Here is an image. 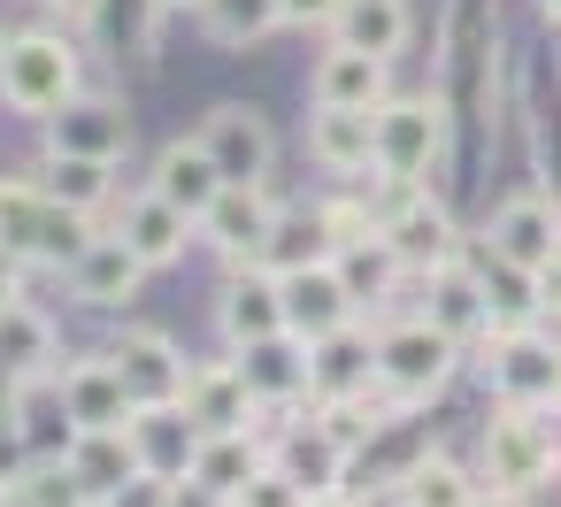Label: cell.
Here are the masks:
<instances>
[{
	"label": "cell",
	"instance_id": "obj_1",
	"mask_svg": "<svg viewBox=\"0 0 561 507\" xmlns=\"http://www.w3.org/2000/svg\"><path fill=\"white\" fill-rule=\"evenodd\" d=\"M438 93L477 139H492V124H500V16H492V0H446Z\"/></svg>",
	"mask_w": 561,
	"mask_h": 507
},
{
	"label": "cell",
	"instance_id": "obj_2",
	"mask_svg": "<svg viewBox=\"0 0 561 507\" xmlns=\"http://www.w3.org/2000/svg\"><path fill=\"white\" fill-rule=\"evenodd\" d=\"M446 147H454V108L438 85L392 93L377 108V185H431Z\"/></svg>",
	"mask_w": 561,
	"mask_h": 507
},
{
	"label": "cell",
	"instance_id": "obj_3",
	"mask_svg": "<svg viewBox=\"0 0 561 507\" xmlns=\"http://www.w3.org/2000/svg\"><path fill=\"white\" fill-rule=\"evenodd\" d=\"M553 469H561V423H553V407L492 400V415L477 430V476L507 484V492H538V484H553Z\"/></svg>",
	"mask_w": 561,
	"mask_h": 507
},
{
	"label": "cell",
	"instance_id": "obj_4",
	"mask_svg": "<svg viewBox=\"0 0 561 507\" xmlns=\"http://www.w3.org/2000/svg\"><path fill=\"white\" fill-rule=\"evenodd\" d=\"M0 239H9L32 269H70L101 231H93L85 208L55 200L39 177H9V185H0Z\"/></svg>",
	"mask_w": 561,
	"mask_h": 507
},
{
	"label": "cell",
	"instance_id": "obj_5",
	"mask_svg": "<svg viewBox=\"0 0 561 507\" xmlns=\"http://www.w3.org/2000/svg\"><path fill=\"white\" fill-rule=\"evenodd\" d=\"M454 369H461V338H454V331H438L423 308H415V315H385V323H377V384H385L400 407L438 400V392L454 384Z\"/></svg>",
	"mask_w": 561,
	"mask_h": 507
},
{
	"label": "cell",
	"instance_id": "obj_6",
	"mask_svg": "<svg viewBox=\"0 0 561 507\" xmlns=\"http://www.w3.org/2000/svg\"><path fill=\"white\" fill-rule=\"evenodd\" d=\"M85 93V55L70 32H16L9 39V70H0V101L24 124H47L55 108H70Z\"/></svg>",
	"mask_w": 561,
	"mask_h": 507
},
{
	"label": "cell",
	"instance_id": "obj_7",
	"mask_svg": "<svg viewBox=\"0 0 561 507\" xmlns=\"http://www.w3.org/2000/svg\"><path fill=\"white\" fill-rule=\"evenodd\" d=\"M377 231L392 239V254L408 262V277H423V269H438V262H461V223H454V208H446L431 185H385Z\"/></svg>",
	"mask_w": 561,
	"mask_h": 507
},
{
	"label": "cell",
	"instance_id": "obj_8",
	"mask_svg": "<svg viewBox=\"0 0 561 507\" xmlns=\"http://www.w3.org/2000/svg\"><path fill=\"white\" fill-rule=\"evenodd\" d=\"M477 361H484L492 400H515V407H553V400H561V338H553L546 323L492 331Z\"/></svg>",
	"mask_w": 561,
	"mask_h": 507
},
{
	"label": "cell",
	"instance_id": "obj_9",
	"mask_svg": "<svg viewBox=\"0 0 561 507\" xmlns=\"http://www.w3.org/2000/svg\"><path fill=\"white\" fill-rule=\"evenodd\" d=\"M484 254H500V262H515V269H553L561 262V200L546 193V185H523V193H507L492 216H484Z\"/></svg>",
	"mask_w": 561,
	"mask_h": 507
},
{
	"label": "cell",
	"instance_id": "obj_10",
	"mask_svg": "<svg viewBox=\"0 0 561 507\" xmlns=\"http://www.w3.org/2000/svg\"><path fill=\"white\" fill-rule=\"evenodd\" d=\"M346 461H354V446L316 415V400H308V415H285V423L270 430V469H285L308 499L346 492Z\"/></svg>",
	"mask_w": 561,
	"mask_h": 507
},
{
	"label": "cell",
	"instance_id": "obj_11",
	"mask_svg": "<svg viewBox=\"0 0 561 507\" xmlns=\"http://www.w3.org/2000/svg\"><path fill=\"white\" fill-rule=\"evenodd\" d=\"M124 147H131V116L116 93H78L70 108L47 116V154H62V162H108L116 170Z\"/></svg>",
	"mask_w": 561,
	"mask_h": 507
},
{
	"label": "cell",
	"instance_id": "obj_12",
	"mask_svg": "<svg viewBox=\"0 0 561 507\" xmlns=\"http://www.w3.org/2000/svg\"><path fill=\"white\" fill-rule=\"evenodd\" d=\"M193 139L216 154V170H224L231 185H270V170H277V131H270V116L247 108V101L208 108V124H201Z\"/></svg>",
	"mask_w": 561,
	"mask_h": 507
},
{
	"label": "cell",
	"instance_id": "obj_13",
	"mask_svg": "<svg viewBox=\"0 0 561 507\" xmlns=\"http://www.w3.org/2000/svg\"><path fill=\"white\" fill-rule=\"evenodd\" d=\"M277 216H285V208L270 200V185H224V193L208 200V216H201V239L239 269V262H262Z\"/></svg>",
	"mask_w": 561,
	"mask_h": 507
},
{
	"label": "cell",
	"instance_id": "obj_14",
	"mask_svg": "<svg viewBox=\"0 0 561 507\" xmlns=\"http://www.w3.org/2000/svg\"><path fill=\"white\" fill-rule=\"evenodd\" d=\"M216 331L224 346H254V338H277L285 331V277L262 269V262H239L216 292Z\"/></svg>",
	"mask_w": 561,
	"mask_h": 507
},
{
	"label": "cell",
	"instance_id": "obj_15",
	"mask_svg": "<svg viewBox=\"0 0 561 507\" xmlns=\"http://www.w3.org/2000/svg\"><path fill=\"white\" fill-rule=\"evenodd\" d=\"M308 93H316V108H362V116H377L392 101V62L331 39L316 55V70H308Z\"/></svg>",
	"mask_w": 561,
	"mask_h": 507
},
{
	"label": "cell",
	"instance_id": "obj_16",
	"mask_svg": "<svg viewBox=\"0 0 561 507\" xmlns=\"http://www.w3.org/2000/svg\"><path fill=\"white\" fill-rule=\"evenodd\" d=\"M377 384V331L354 315L331 338H308V400H354Z\"/></svg>",
	"mask_w": 561,
	"mask_h": 507
},
{
	"label": "cell",
	"instance_id": "obj_17",
	"mask_svg": "<svg viewBox=\"0 0 561 507\" xmlns=\"http://www.w3.org/2000/svg\"><path fill=\"white\" fill-rule=\"evenodd\" d=\"M116 239H124L147 269H170V262H185V246L201 239V223H193L178 200H162V193L147 185V193H131V200L116 208Z\"/></svg>",
	"mask_w": 561,
	"mask_h": 507
},
{
	"label": "cell",
	"instance_id": "obj_18",
	"mask_svg": "<svg viewBox=\"0 0 561 507\" xmlns=\"http://www.w3.org/2000/svg\"><path fill=\"white\" fill-rule=\"evenodd\" d=\"M423 315H431L438 331H454L461 346H484V338H492V300H484V277H477L469 254L423 269Z\"/></svg>",
	"mask_w": 561,
	"mask_h": 507
},
{
	"label": "cell",
	"instance_id": "obj_19",
	"mask_svg": "<svg viewBox=\"0 0 561 507\" xmlns=\"http://www.w3.org/2000/svg\"><path fill=\"white\" fill-rule=\"evenodd\" d=\"M231 361H239L247 392H254L270 415H285V407H300V400H308V338H300V331H277V338L231 346Z\"/></svg>",
	"mask_w": 561,
	"mask_h": 507
},
{
	"label": "cell",
	"instance_id": "obj_20",
	"mask_svg": "<svg viewBox=\"0 0 561 507\" xmlns=\"http://www.w3.org/2000/svg\"><path fill=\"white\" fill-rule=\"evenodd\" d=\"M55 392H62V407H70L85 430H116V423H131V415H139V400H131V384H124L116 354H78V361L55 377Z\"/></svg>",
	"mask_w": 561,
	"mask_h": 507
},
{
	"label": "cell",
	"instance_id": "obj_21",
	"mask_svg": "<svg viewBox=\"0 0 561 507\" xmlns=\"http://www.w3.org/2000/svg\"><path fill=\"white\" fill-rule=\"evenodd\" d=\"M62 277H70V300H78V308H131L139 285H147V262H139L116 231H101Z\"/></svg>",
	"mask_w": 561,
	"mask_h": 507
},
{
	"label": "cell",
	"instance_id": "obj_22",
	"mask_svg": "<svg viewBox=\"0 0 561 507\" xmlns=\"http://www.w3.org/2000/svg\"><path fill=\"white\" fill-rule=\"evenodd\" d=\"M108 354H116V369H124V384H131V400H139V407L185 400V377H193V361L178 354V338H170V331H124Z\"/></svg>",
	"mask_w": 561,
	"mask_h": 507
},
{
	"label": "cell",
	"instance_id": "obj_23",
	"mask_svg": "<svg viewBox=\"0 0 561 507\" xmlns=\"http://www.w3.org/2000/svg\"><path fill=\"white\" fill-rule=\"evenodd\" d=\"M308 154L331 177H377V116L362 108H308Z\"/></svg>",
	"mask_w": 561,
	"mask_h": 507
},
{
	"label": "cell",
	"instance_id": "obj_24",
	"mask_svg": "<svg viewBox=\"0 0 561 507\" xmlns=\"http://www.w3.org/2000/svg\"><path fill=\"white\" fill-rule=\"evenodd\" d=\"M354 315H362V308H354L346 277L331 269V254L285 277V331H300V338H331V331L354 323Z\"/></svg>",
	"mask_w": 561,
	"mask_h": 507
},
{
	"label": "cell",
	"instance_id": "obj_25",
	"mask_svg": "<svg viewBox=\"0 0 561 507\" xmlns=\"http://www.w3.org/2000/svg\"><path fill=\"white\" fill-rule=\"evenodd\" d=\"M185 415H193L201 430H254L270 407L247 392L239 361H193V377H185Z\"/></svg>",
	"mask_w": 561,
	"mask_h": 507
},
{
	"label": "cell",
	"instance_id": "obj_26",
	"mask_svg": "<svg viewBox=\"0 0 561 507\" xmlns=\"http://www.w3.org/2000/svg\"><path fill=\"white\" fill-rule=\"evenodd\" d=\"M262 469H270V438H262V423H254V430H201L185 484L231 499V492H247V476H262Z\"/></svg>",
	"mask_w": 561,
	"mask_h": 507
},
{
	"label": "cell",
	"instance_id": "obj_27",
	"mask_svg": "<svg viewBox=\"0 0 561 507\" xmlns=\"http://www.w3.org/2000/svg\"><path fill=\"white\" fill-rule=\"evenodd\" d=\"M0 361H9L24 384H55L62 377V331H55V315L32 308V300H9V308H0Z\"/></svg>",
	"mask_w": 561,
	"mask_h": 507
},
{
	"label": "cell",
	"instance_id": "obj_28",
	"mask_svg": "<svg viewBox=\"0 0 561 507\" xmlns=\"http://www.w3.org/2000/svg\"><path fill=\"white\" fill-rule=\"evenodd\" d=\"M70 476H78V492H85V507H101L108 492H124L131 476H147V461H139V446H131V423H116V430H85L78 446H70V461H62Z\"/></svg>",
	"mask_w": 561,
	"mask_h": 507
},
{
	"label": "cell",
	"instance_id": "obj_29",
	"mask_svg": "<svg viewBox=\"0 0 561 507\" xmlns=\"http://www.w3.org/2000/svg\"><path fill=\"white\" fill-rule=\"evenodd\" d=\"M147 185H154L162 200H178V208H185V216L201 223V216H208V200H216V193H224L231 177L216 170V154H208L201 139H170V147L154 154V170H147Z\"/></svg>",
	"mask_w": 561,
	"mask_h": 507
},
{
	"label": "cell",
	"instance_id": "obj_30",
	"mask_svg": "<svg viewBox=\"0 0 561 507\" xmlns=\"http://www.w3.org/2000/svg\"><path fill=\"white\" fill-rule=\"evenodd\" d=\"M331 269L346 277V292H354V308H362V315H385V300L408 285V262L392 254V239H385V231L331 246Z\"/></svg>",
	"mask_w": 561,
	"mask_h": 507
},
{
	"label": "cell",
	"instance_id": "obj_31",
	"mask_svg": "<svg viewBox=\"0 0 561 507\" xmlns=\"http://www.w3.org/2000/svg\"><path fill=\"white\" fill-rule=\"evenodd\" d=\"M131 446H139L147 476H170V484H185V469H193V446H201V423L185 415V400H162V407H139V415H131Z\"/></svg>",
	"mask_w": 561,
	"mask_h": 507
},
{
	"label": "cell",
	"instance_id": "obj_32",
	"mask_svg": "<svg viewBox=\"0 0 561 507\" xmlns=\"http://www.w3.org/2000/svg\"><path fill=\"white\" fill-rule=\"evenodd\" d=\"M408 32H415L408 0H339V16H331L339 47H362V55H385V62L408 55Z\"/></svg>",
	"mask_w": 561,
	"mask_h": 507
},
{
	"label": "cell",
	"instance_id": "obj_33",
	"mask_svg": "<svg viewBox=\"0 0 561 507\" xmlns=\"http://www.w3.org/2000/svg\"><path fill=\"white\" fill-rule=\"evenodd\" d=\"M477 277H484V300H492V331L553 323V315H546V277H538V269H515V262H500V254H477Z\"/></svg>",
	"mask_w": 561,
	"mask_h": 507
},
{
	"label": "cell",
	"instance_id": "obj_34",
	"mask_svg": "<svg viewBox=\"0 0 561 507\" xmlns=\"http://www.w3.org/2000/svg\"><path fill=\"white\" fill-rule=\"evenodd\" d=\"M201 39L224 47V55H247L262 47L270 32H285V0H201Z\"/></svg>",
	"mask_w": 561,
	"mask_h": 507
},
{
	"label": "cell",
	"instance_id": "obj_35",
	"mask_svg": "<svg viewBox=\"0 0 561 507\" xmlns=\"http://www.w3.org/2000/svg\"><path fill=\"white\" fill-rule=\"evenodd\" d=\"M477 484H484V476H477V469H461V461H454V453H438V446H431V453H415V461L392 476L400 507H469V499H477Z\"/></svg>",
	"mask_w": 561,
	"mask_h": 507
},
{
	"label": "cell",
	"instance_id": "obj_36",
	"mask_svg": "<svg viewBox=\"0 0 561 507\" xmlns=\"http://www.w3.org/2000/svg\"><path fill=\"white\" fill-rule=\"evenodd\" d=\"M16 438H24L32 461H70V446L85 438V423L62 407V392H32L24 415H16Z\"/></svg>",
	"mask_w": 561,
	"mask_h": 507
},
{
	"label": "cell",
	"instance_id": "obj_37",
	"mask_svg": "<svg viewBox=\"0 0 561 507\" xmlns=\"http://www.w3.org/2000/svg\"><path fill=\"white\" fill-rule=\"evenodd\" d=\"M323 254H331L323 216H316V208H285V216H277V231H270V246H262V269L293 277V269H308V262H323Z\"/></svg>",
	"mask_w": 561,
	"mask_h": 507
},
{
	"label": "cell",
	"instance_id": "obj_38",
	"mask_svg": "<svg viewBox=\"0 0 561 507\" xmlns=\"http://www.w3.org/2000/svg\"><path fill=\"white\" fill-rule=\"evenodd\" d=\"M39 185H47L55 200H70V208L93 216V208L116 193V170H108V162H62V154H47V162H39Z\"/></svg>",
	"mask_w": 561,
	"mask_h": 507
},
{
	"label": "cell",
	"instance_id": "obj_39",
	"mask_svg": "<svg viewBox=\"0 0 561 507\" xmlns=\"http://www.w3.org/2000/svg\"><path fill=\"white\" fill-rule=\"evenodd\" d=\"M9 507H85V492H78V476H70L62 461H32V469L16 476Z\"/></svg>",
	"mask_w": 561,
	"mask_h": 507
},
{
	"label": "cell",
	"instance_id": "obj_40",
	"mask_svg": "<svg viewBox=\"0 0 561 507\" xmlns=\"http://www.w3.org/2000/svg\"><path fill=\"white\" fill-rule=\"evenodd\" d=\"M231 507H316L285 469H262V476H247V492H231Z\"/></svg>",
	"mask_w": 561,
	"mask_h": 507
},
{
	"label": "cell",
	"instance_id": "obj_41",
	"mask_svg": "<svg viewBox=\"0 0 561 507\" xmlns=\"http://www.w3.org/2000/svg\"><path fill=\"white\" fill-rule=\"evenodd\" d=\"M101 507H170V476H131V484L108 492Z\"/></svg>",
	"mask_w": 561,
	"mask_h": 507
},
{
	"label": "cell",
	"instance_id": "obj_42",
	"mask_svg": "<svg viewBox=\"0 0 561 507\" xmlns=\"http://www.w3.org/2000/svg\"><path fill=\"white\" fill-rule=\"evenodd\" d=\"M331 16H339V0H285L293 32H331Z\"/></svg>",
	"mask_w": 561,
	"mask_h": 507
},
{
	"label": "cell",
	"instance_id": "obj_43",
	"mask_svg": "<svg viewBox=\"0 0 561 507\" xmlns=\"http://www.w3.org/2000/svg\"><path fill=\"white\" fill-rule=\"evenodd\" d=\"M24 400H32V384L0 361V430H16V415H24Z\"/></svg>",
	"mask_w": 561,
	"mask_h": 507
},
{
	"label": "cell",
	"instance_id": "obj_44",
	"mask_svg": "<svg viewBox=\"0 0 561 507\" xmlns=\"http://www.w3.org/2000/svg\"><path fill=\"white\" fill-rule=\"evenodd\" d=\"M24 277H32V262H24L9 239H0V308H9V300H24Z\"/></svg>",
	"mask_w": 561,
	"mask_h": 507
},
{
	"label": "cell",
	"instance_id": "obj_45",
	"mask_svg": "<svg viewBox=\"0 0 561 507\" xmlns=\"http://www.w3.org/2000/svg\"><path fill=\"white\" fill-rule=\"evenodd\" d=\"M469 507H538V492H507V484H477Z\"/></svg>",
	"mask_w": 561,
	"mask_h": 507
},
{
	"label": "cell",
	"instance_id": "obj_46",
	"mask_svg": "<svg viewBox=\"0 0 561 507\" xmlns=\"http://www.w3.org/2000/svg\"><path fill=\"white\" fill-rule=\"evenodd\" d=\"M170 507H231V499H216V492H201V484H170Z\"/></svg>",
	"mask_w": 561,
	"mask_h": 507
},
{
	"label": "cell",
	"instance_id": "obj_47",
	"mask_svg": "<svg viewBox=\"0 0 561 507\" xmlns=\"http://www.w3.org/2000/svg\"><path fill=\"white\" fill-rule=\"evenodd\" d=\"M55 9H62V24H101L108 0H55Z\"/></svg>",
	"mask_w": 561,
	"mask_h": 507
},
{
	"label": "cell",
	"instance_id": "obj_48",
	"mask_svg": "<svg viewBox=\"0 0 561 507\" xmlns=\"http://www.w3.org/2000/svg\"><path fill=\"white\" fill-rule=\"evenodd\" d=\"M546 315H553V323H561V262H553V269H546Z\"/></svg>",
	"mask_w": 561,
	"mask_h": 507
},
{
	"label": "cell",
	"instance_id": "obj_49",
	"mask_svg": "<svg viewBox=\"0 0 561 507\" xmlns=\"http://www.w3.org/2000/svg\"><path fill=\"white\" fill-rule=\"evenodd\" d=\"M316 507H369V499H354V492H331V499H316Z\"/></svg>",
	"mask_w": 561,
	"mask_h": 507
},
{
	"label": "cell",
	"instance_id": "obj_50",
	"mask_svg": "<svg viewBox=\"0 0 561 507\" xmlns=\"http://www.w3.org/2000/svg\"><path fill=\"white\" fill-rule=\"evenodd\" d=\"M538 16H546V24H553V32H561V0H538Z\"/></svg>",
	"mask_w": 561,
	"mask_h": 507
},
{
	"label": "cell",
	"instance_id": "obj_51",
	"mask_svg": "<svg viewBox=\"0 0 561 507\" xmlns=\"http://www.w3.org/2000/svg\"><path fill=\"white\" fill-rule=\"evenodd\" d=\"M9 492H16V476H0V507H9Z\"/></svg>",
	"mask_w": 561,
	"mask_h": 507
},
{
	"label": "cell",
	"instance_id": "obj_52",
	"mask_svg": "<svg viewBox=\"0 0 561 507\" xmlns=\"http://www.w3.org/2000/svg\"><path fill=\"white\" fill-rule=\"evenodd\" d=\"M162 9H201V0H162Z\"/></svg>",
	"mask_w": 561,
	"mask_h": 507
},
{
	"label": "cell",
	"instance_id": "obj_53",
	"mask_svg": "<svg viewBox=\"0 0 561 507\" xmlns=\"http://www.w3.org/2000/svg\"><path fill=\"white\" fill-rule=\"evenodd\" d=\"M0 70H9V39H0Z\"/></svg>",
	"mask_w": 561,
	"mask_h": 507
},
{
	"label": "cell",
	"instance_id": "obj_54",
	"mask_svg": "<svg viewBox=\"0 0 561 507\" xmlns=\"http://www.w3.org/2000/svg\"><path fill=\"white\" fill-rule=\"evenodd\" d=\"M553 423H561V400H553Z\"/></svg>",
	"mask_w": 561,
	"mask_h": 507
}]
</instances>
